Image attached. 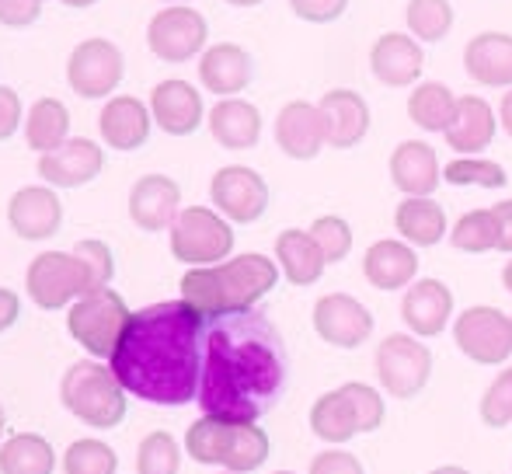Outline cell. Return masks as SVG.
Returning a JSON list of instances; mask_svg holds the SVG:
<instances>
[{"mask_svg":"<svg viewBox=\"0 0 512 474\" xmlns=\"http://www.w3.org/2000/svg\"><path fill=\"white\" fill-rule=\"evenodd\" d=\"M290 384V359L276 325L262 311L216 314L203 321V415L258 422Z\"/></svg>","mask_w":512,"mask_h":474,"instance_id":"obj_1","label":"cell"},{"mask_svg":"<svg viewBox=\"0 0 512 474\" xmlns=\"http://www.w3.org/2000/svg\"><path fill=\"white\" fill-rule=\"evenodd\" d=\"M203 314L185 300H164L129 314L112 353V373L129 394L161 408L199 398Z\"/></svg>","mask_w":512,"mask_h":474,"instance_id":"obj_2","label":"cell"},{"mask_svg":"<svg viewBox=\"0 0 512 474\" xmlns=\"http://www.w3.org/2000/svg\"><path fill=\"white\" fill-rule=\"evenodd\" d=\"M276 283L279 265L258 251H248L227 262L189 269L182 276V300L196 307L203 318H216V314L251 311L265 293L276 290Z\"/></svg>","mask_w":512,"mask_h":474,"instance_id":"obj_3","label":"cell"},{"mask_svg":"<svg viewBox=\"0 0 512 474\" xmlns=\"http://www.w3.org/2000/svg\"><path fill=\"white\" fill-rule=\"evenodd\" d=\"M115 276V258L105 241H77L74 251H42L28 265V297L42 311H60L74 297L105 290Z\"/></svg>","mask_w":512,"mask_h":474,"instance_id":"obj_4","label":"cell"},{"mask_svg":"<svg viewBox=\"0 0 512 474\" xmlns=\"http://www.w3.org/2000/svg\"><path fill=\"white\" fill-rule=\"evenodd\" d=\"M185 450L199 464H220L234 474H251L269 461V436L255 422L203 415L185 433Z\"/></svg>","mask_w":512,"mask_h":474,"instance_id":"obj_5","label":"cell"},{"mask_svg":"<svg viewBox=\"0 0 512 474\" xmlns=\"http://www.w3.org/2000/svg\"><path fill=\"white\" fill-rule=\"evenodd\" d=\"M60 398L70 415L95 429H115L126 419V387L112 373V366H102L95 359L74 363L60 380Z\"/></svg>","mask_w":512,"mask_h":474,"instance_id":"obj_6","label":"cell"},{"mask_svg":"<svg viewBox=\"0 0 512 474\" xmlns=\"http://www.w3.org/2000/svg\"><path fill=\"white\" fill-rule=\"evenodd\" d=\"M230 251H234V227L216 210L189 206L171 224V255L182 265L199 269V265L227 262Z\"/></svg>","mask_w":512,"mask_h":474,"instance_id":"obj_7","label":"cell"},{"mask_svg":"<svg viewBox=\"0 0 512 474\" xmlns=\"http://www.w3.org/2000/svg\"><path fill=\"white\" fill-rule=\"evenodd\" d=\"M126 321H129L126 300H122V293L108 290V286L81 297L67 314L70 335H74L95 359H112L115 342H119Z\"/></svg>","mask_w":512,"mask_h":474,"instance_id":"obj_8","label":"cell"},{"mask_svg":"<svg viewBox=\"0 0 512 474\" xmlns=\"http://www.w3.org/2000/svg\"><path fill=\"white\" fill-rule=\"evenodd\" d=\"M432 377V353L418 335H387L377 349V380L391 398H415Z\"/></svg>","mask_w":512,"mask_h":474,"instance_id":"obj_9","label":"cell"},{"mask_svg":"<svg viewBox=\"0 0 512 474\" xmlns=\"http://www.w3.org/2000/svg\"><path fill=\"white\" fill-rule=\"evenodd\" d=\"M453 342L467 359L481 366H502L512 356V318L499 307H467L453 321Z\"/></svg>","mask_w":512,"mask_h":474,"instance_id":"obj_10","label":"cell"},{"mask_svg":"<svg viewBox=\"0 0 512 474\" xmlns=\"http://www.w3.org/2000/svg\"><path fill=\"white\" fill-rule=\"evenodd\" d=\"M209 25L196 7L171 4L164 11H157L147 25V42L150 53L164 63H185L192 56H199L206 49Z\"/></svg>","mask_w":512,"mask_h":474,"instance_id":"obj_11","label":"cell"},{"mask_svg":"<svg viewBox=\"0 0 512 474\" xmlns=\"http://www.w3.org/2000/svg\"><path fill=\"white\" fill-rule=\"evenodd\" d=\"M126 74L122 49L108 39H84L67 60V81L77 98H108Z\"/></svg>","mask_w":512,"mask_h":474,"instance_id":"obj_12","label":"cell"},{"mask_svg":"<svg viewBox=\"0 0 512 474\" xmlns=\"http://www.w3.org/2000/svg\"><path fill=\"white\" fill-rule=\"evenodd\" d=\"M213 206L230 220V224H255L269 210V185L255 168L244 164H227L209 182Z\"/></svg>","mask_w":512,"mask_h":474,"instance_id":"obj_13","label":"cell"},{"mask_svg":"<svg viewBox=\"0 0 512 474\" xmlns=\"http://www.w3.org/2000/svg\"><path fill=\"white\" fill-rule=\"evenodd\" d=\"M373 314L349 293H324L314 304V332L335 349H359L373 335Z\"/></svg>","mask_w":512,"mask_h":474,"instance_id":"obj_14","label":"cell"},{"mask_svg":"<svg viewBox=\"0 0 512 474\" xmlns=\"http://www.w3.org/2000/svg\"><path fill=\"white\" fill-rule=\"evenodd\" d=\"M7 220L21 241H49L63 224V203L46 185H25L7 203Z\"/></svg>","mask_w":512,"mask_h":474,"instance_id":"obj_15","label":"cell"},{"mask_svg":"<svg viewBox=\"0 0 512 474\" xmlns=\"http://www.w3.org/2000/svg\"><path fill=\"white\" fill-rule=\"evenodd\" d=\"M105 168V154L95 140L88 136H74L53 154L39 157V175L42 182L56 185V189H81V185L95 182V175Z\"/></svg>","mask_w":512,"mask_h":474,"instance_id":"obj_16","label":"cell"},{"mask_svg":"<svg viewBox=\"0 0 512 474\" xmlns=\"http://www.w3.org/2000/svg\"><path fill=\"white\" fill-rule=\"evenodd\" d=\"M324 122V143L335 150H349L356 143H363V136L370 133V105L359 91L335 88L317 102Z\"/></svg>","mask_w":512,"mask_h":474,"instance_id":"obj_17","label":"cell"},{"mask_svg":"<svg viewBox=\"0 0 512 474\" xmlns=\"http://www.w3.org/2000/svg\"><path fill=\"white\" fill-rule=\"evenodd\" d=\"M178 203H182V189L175 178L168 175H143L129 192V217L140 231L157 234L171 231V224L178 220Z\"/></svg>","mask_w":512,"mask_h":474,"instance_id":"obj_18","label":"cell"},{"mask_svg":"<svg viewBox=\"0 0 512 474\" xmlns=\"http://www.w3.org/2000/svg\"><path fill=\"white\" fill-rule=\"evenodd\" d=\"M401 318L418 339H436L453 318V293L439 279H418L401 297Z\"/></svg>","mask_w":512,"mask_h":474,"instance_id":"obj_19","label":"cell"},{"mask_svg":"<svg viewBox=\"0 0 512 474\" xmlns=\"http://www.w3.org/2000/svg\"><path fill=\"white\" fill-rule=\"evenodd\" d=\"M425 53L415 35L405 32H384L370 49V70L387 88H408L422 77Z\"/></svg>","mask_w":512,"mask_h":474,"instance_id":"obj_20","label":"cell"},{"mask_svg":"<svg viewBox=\"0 0 512 474\" xmlns=\"http://www.w3.org/2000/svg\"><path fill=\"white\" fill-rule=\"evenodd\" d=\"M150 116L168 136H192L203 126V98L189 81H161L150 91Z\"/></svg>","mask_w":512,"mask_h":474,"instance_id":"obj_21","label":"cell"},{"mask_svg":"<svg viewBox=\"0 0 512 474\" xmlns=\"http://www.w3.org/2000/svg\"><path fill=\"white\" fill-rule=\"evenodd\" d=\"M418 272V255L411 251V244L394 241V237H384V241H373L363 255V276L373 290H405V286L415 283Z\"/></svg>","mask_w":512,"mask_h":474,"instance_id":"obj_22","label":"cell"},{"mask_svg":"<svg viewBox=\"0 0 512 474\" xmlns=\"http://www.w3.org/2000/svg\"><path fill=\"white\" fill-rule=\"evenodd\" d=\"M276 143L293 161H314L324 147V122L317 105L290 102L276 116Z\"/></svg>","mask_w":512,"mask_h":474,"instance_id":"obj_23","label":"cell"},{"mask_svg":"<svg viewBox=\"0 0 512 474\" xmlns=\"http://www.w3.org/2000/svg\"><path fill=\"white\" fill-rule=\"evenodd\" d=\"M495 129H499V119H495L492 105L485 98L464 95L457 98V112H453L450 126L443 129V136L453 154L474 157L495 140Z\"/></svg>","mask_w":512,"mask_h":474,"instance_id":"obj_24","label":"cell"},{"mask_svg":"<svg viewBox=\"0 0 512 474\" xmlns=\"http://www.w3.org/2000/svg\"><path fill=\"white\" fill-rule=\"evenodd\" d=\"M464 70L485 88H512V35L481 32L467 42Z\"/></svg>","mask_w":512,"mask_h":474,"instance_id":"obj_25","label":"cell"},{"mask_svg":"<svg viewBox=\"0 0 512 474\" xmlns=\"http://www.w3.org/2000/svg\"><path fill=\"white\" fill-rule=\"evenodd\" d=\"M391 182L405 196H432L436 185L443 182V168H439L436 150L425 140L398 143L391 154Z\"/></svg>","mask_w":512,"mask_h":474,"instance_id":"obj_26","label":"cell"},{"mask_svg":"<svg viewBox=\"0 0 512 474\" xmlns=\"http://www.w3.org/2000/svg\"><path fill=\"white\" fill-rule=\"evenodd\" d=\"M98 133L112 150H140L150 136V109L140 102V98H108L102 119H98Z\"/></svg>","mask_w":512,"mask_h":474,"instance_id":"obj_27","label":"cell"},{"mask_svg":"<svg viewBox=\"0 0 512 474\" xmlns=\"http://www.w3.org/2000/svg\"><path fill=\"white\" fill-rule=\"evenodd\" d=\"M199 81H203L206 91L220 98L241 95L251 84V56L234 42H216L199 60Z\"/></svg>","mask_w":512,"mask_h":474,"instance_id":"obj_28","label":"cell"},{"mask_svg":"<svg viewBox=\"0 0 512 474\" xmlns=\"http://www.w3.org/2000/svg\"><path fill=\"white\" fill-rule=\"evenodd\" d=\"M209 133L227 150H251L262 136V112L244 98H220L209 109Z\"/></svg>","mask_w":512,"mask_h":474,"instance_id":"obj_29","label":"cell"},{"mask_svg":"<svg viewBox=\"0 0 512 474\" xmlns=\"http://www.w3.org/2000/svg\"><path fill=\"white\" fill-rule=\"evenodd\" d=\"M276 265L283 269V276L293 286H314L324 276V255L317 248V241L310 237V231H283L276 237Z\"/></svg>","mask_w":512,"mask_h":474,"instance_id":"obj_30","label":"cell"},{"mask_svg":"<svg viewBox=\"0 0 512 474\" xmlns=\"http://www.w3.org/2000/svg\"><path fill=\"white\" fill-rule=\"evenodd\" d=\"M394 227H398L405 244L436 248L446 237V213L432 196H408L405 203L394 210Z\"/></svg>","mask_w":512,"mask_h":474,"instance_id":"obj_31","label":"cell"},{"mask_svg":"<svg viewBox=\"0 0 512 474\" xmlns=\"http://www.w3.org/2000/svg\"><path fill=\"white\" fill-rule=\"evenodd\" d=\"M310 429L324 443H349L352 436H359V415L352 408V401L345 398L342 387L321 394L310 405Z\"/></svg>","mask_w":512,"mask_h":474,"instance_id":"obj_32","label":"cell"},{"mask_svg":"<svg viewBox=\"0 0 512 474\" xmlns=\"http://www.w3.org/2000/svg\"><path fill=\"white\" fill-rule=\"evenodd\" d=\"M67 129H70V112L60 98H39L28 109L25 140L35 154H53L56 147H63L67 143Z\"/></svg>","mask_w":512,"mask_h":474,"instance_id":"obj_33","label":"cell"},{"mask_svg":"<svg viewBox=\"0 0 512 474\" xmlns=\"http://www.w3.org/2000/svg\"><path fill=\"white\" fill-rule=\"evenodd\" d=\"M453 112H457V95L439 81L418 84L408 98V119L425 133H443L450 126Z\"/></svg>","mask_w":512,"mask_h":474,"instance_id":"obj_34","label":"cell"},{"mask_svg":"<svg viewBox=\"0 0 512 474\" xmlns=\"http://www.w3.org/2000/svg\"><path fill=\"white\" fill-rule=\"evenodd\" d=\"M56 454L39 433H14L0 447V474H53Z\"/></svg>","mask_w":512,"mask_h":474,"instance_id":"obj_35","label":"cell"},{"mask_svg":"<svg viewBox=\"0 0 512 474\" xmlns=\"http://www.w3.org/2000/svg\"><path fill=\"white\" fill-rule=\"evenodd\" d=\"M408 32L418 42H443L453 28V7L450 0H408Z\"/></svg>","mask_w":512,"mask_h":474,"instance_id":"obj_36","label":"cell"},{"mask_svg":"<svg viewBox=\"0 0 512 474\" xmlns=\"http://www.w3.org/2000/svg\"><path fill=\"white\" fill-rule=\"evenodd\" d=\"M450 244L467 255H485V251H499V227H495L492 210H471L457 220L450 231Z\"/></svg>","mask_w":512,"mask_h":474,"instance_id":"obj_37","label":"cell"},{"mask_svg":"<svg viewBox=\"0 0 512 474\" xmlns=\"http://www.w3.org/2000/svg\"><path fill=\"white\" fill-rule=\"evenodd\" d=\"M182 468V450L171 433H147L136 450V474H178Z\"/></svg>","mask_w":512,"mask_h":474,"instance_id":"obj_38","label":"cell"},{"mask_svg":"<svg viewBox=\"0 0 512 474\" xmlns=\"http://www.w3.org/2000/svg\"><path fill=\"white\" fill-rule=\"evenodd\" d=\"M443 182L450 185H481V189H502L509 182L506 168L488 157H457L443 168Z\"/></svg>","mask_w":512,"mask_h":474,"instance_id":"obj_39","label":"cell"},{"mask_svg":"<svg viewBox=\"0 0 512 474\" xmlns=\"http://www.w3.org/2000/svg\"><path fill=\"white\" fill-rule=\"evenodd\" d=\"M119 471V457L102 440H77L67 447L63 457V474H115Z\"/></svg>","mask_w":512,"mask_h":474,"instance_id":"obj_40","label":"cell"},{"mask_svg":"<svg viewBox=\"0 0 512 474\" xmlns=\"http://www.w3.org/2000/svg\"><path fill=\"white\" fill-rule=\"evenodd\" d=\"M310 237H314L317 248H321L324 262H342L352 251V227L345 224L342 217H335V213L317 217L314 224H310Z\"/></svg>","mask_w":512,"mask_h":474,"instance_id":"obj_41","label":"cell"},{"mask_svg":"<svg viewBox=\"0 0 512 474\" xmlns=\"http://www.w3.org/2000/svg\"><path fill=\"white\" fill-rule=\"evenodd\" d=\"M481 422L492 429H506L512 426V366L499 373L492 380V387L481 398Z\"/></svg>","mask_w":512,"mask_h":474,"instance_id":"obj_42","label":"cell"},{"mask_svg":"<svg viewBox=\"0 0 512 474\" xmlns=\"http://www.w3.org/2000/svg\"><path fill=\"white\" fill-rule=\"evenodd\" d=\"M345 398L352 401V408H356L359 415V433H373V429L384 426V398H380V391H373L370 384H359V380H352V384H342Z\"/></svg>","mask_w":512,"mask_h":474,"instance_id":"obj_43","label":"cell"},{"mask_svg":"<svg viewBox=\"0 0 512 474\" xmlns=\"http://www.w3.org/2000/svg\"><path fill=\"white\" fill-rule=\"evenodd\" d=\"M345 7H349V0H290V11L310 25H331L342 18Z\"/></svg>","mask_w":512,"mask_h":474,"instance_id":"obj_44","label":"cell"},{"mask_svg":"<svg viewBox=\"0 0 512 474\" xmlns=\"http://www.w3.org/2000/svg\"><path fill=\"white\" fill-rule=\"evenodd\" d=\"M310 474H366L356 454L349 450H324L310 461Z\"/></svg>","mask_w":512,"mask_h":474,"instance_id":"obj_45","label":"cell"},{"mask_svg":"<svg viewBox=\"0 0 512 474\" xmlns=\"http://www.w3.org/2000/svg\"><path fill=\"white\" fill-rule=\"evenodd\" d=\"M42 4L39 0H0V25L25 28L32 21H39Z\"/></svg>","mask_w":512,"mask_h":474,"instance_id":"obj_46","label":"cell"},{"mask_svg":"<svg viewBox=\"0 0 512 474\" xmlns=\"http://www.w3.org/2000/svg\"><path fill=\"white\" fill-rule=\"evenodd\" d=\"M18 126H21V98L18 91L0 84V140H11Z\"/></svg>","mask_w":512,"mask_h":474,"instance_id":"obj_47","label":"cell"},{"mask_svg":"<svg viewBox=\"0 0 512 474\" xmlns=\"http://www.w3.org/2000/svg\"><path fill=\"white\" fill-rule=\"evenodd\" d=\"M495 227H499V251L512 255V199H502V203L492 206Z\"/></svg>","mask_w":512,"mask_h":474,"instance_id":"obj_48","label":"cell"},{"mask_svg":"<svg viewBox=\"0 0 512 474\" xmlns=\"http://www.w3.org/2000/svg\"><path fill=\"white\" fill-rule=\"evenodd\" d=\"M18 314H21V300H18V293L14 290H4L0 286V335L7 332V328L18 321Z\"/></svg>","mask_w":512,"mask_h":474,"instance_id":"obj_49","label":"cell"},{"mask_svg":"<svg viewBox=\"0 0 512 474\" xmlns=\"http://www.w3.org/2000/svg\"><path fill=\"white\" fill-rule=\"evenodd\" d=\"M499 126L512 136V88L506 91V98H502V105H499Z\"/></svg>","mask_w":512,"mask_h":474,"instance_id":"obj_50","label":"cell"},{"mask_svg":"<svg viewBox=\"0 0 512 474\" xmlns=\"http://www.w3.org/2000/svg\"><path fill=\"white\" fill-rule=\"evenodd\" d=\"M429 474H471V471L460 468V464H443V468H436V471H429Z\"/></svg>","mask_w":512,"mask_h":474,"instance_id":"obj_51","label":"cell"},{"mask_svg":"<svg viewBox=\"0 0 512 474\" xmlns=\"http://www.w3.org/2000/svg\"><path fill=\"white\" fill-rule=\"evenodd\" d=\"M502 286H506V290L512 293V258L506 265H502Z\"/></svg>","mask_w":512,"mask_h":474,"instance_id":"obj_52","label":"cell"},{"mask_svg":"<svg viewBox=\"0 0 512 474\" xmlns=\"http://www.w3.org/2000/svg\"><path fill=\"white\" fill-rule=\"evenodd\" d=\"M67 7H91V4H98V0H63Z\"/></svg>","mask_w":512,"mask_h":474,"instance_id":"obj_53","label":"cell"},{"mask_svg":"<svg viewBox=\"0 0 512 474\" xmlns=\"http://www.w3.org/2000/svg\"><path fill=\"white\" fill-rule=\"evenodd\" d=\"M227 4H234V7H255V4H262V0H227Z\"/></svg>","mask_w":512,"mask_h":474,"instance_id":"obj_54","label":"cell"},{"mask_svg":"<svg viewBox=\"0 0 512 474\" xmlns=\"http://www.w3.org/2000/svg\"><path fill=\"white\" fill-rule=\"evenodd\" d=\"M4 422H7V415H4V405H0V436H4Z\"/></svg>","mask_w":512,"mask_h":474,"instance_id":"obj_55","label":"cell"},{"mask_svg":"<svg viewBox=\"0 0 512 474\" xmlns=\"http://www.w3.org/2000/svg\"><path fill=\"white\" fill-rule=\"evenodd\" d=\"M164 4H189V0H164Z\"/></svg>","mask_w":512,"mask_h":474,"instance_id":"obj_56","label":"cell"},{"mask_svg":"<svg viewBox=\"0 0 512 474\" xmlns=\"http://www.w3.org/2000/svg\"><path fill=\"white\" fill-rule=\"evenodd\" d=\"M272 474H293V471H272Z\"/></svg>","mask_w":512,"mask_h":474,"instance_id":"obj_57","label":"cell"},{"mask_svg":"<svg viewBox=\"0 0 512 474\" xmlns=\"http://www.w3.org/2000/svg\"><path fill=\"white\" fill-rule=\"evenodd\" d=\"M223 474H234V471H223Z\"/></svg>","mask_w":512,"mask_h":474,"instance_id":"obj_58","label":"cell"},{"mask_svg":"<svg viewBox=\"0 0 512 474\" xmlns=\"http://www.w3.org/2000/svg\"><path fill=\"white\" fill-rule=\"evenodd\" d=\"M39 4H42V0H39Z\"/></svg>","mask_w":512,"mask_h":474,"instance_id":"obj_59","label":"cell"}]
</instances>
